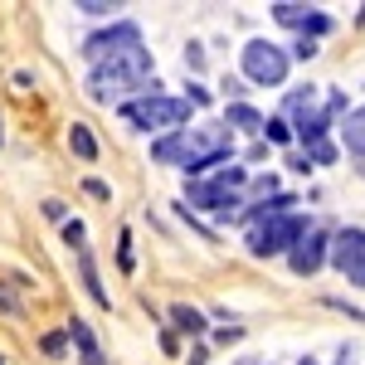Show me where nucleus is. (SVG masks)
<instances>
[{
  "instance_id": "nucleus-1",
  "label": "nucleus",
  "mask_w": 365,
  "mask_h": 365,
  "mask_svg": "<svg viewBox=\"0 0 365 365\" xmlns=\"http://www.w3.org/2000/svg\"><path fill=\"white\" fill-rule=\"evenodd\" d=\"M156 93V73H151V54L146 49H127V54L108 58V63H93V78H88V93L98 103H108L113 93Z\"/></svg>"
},
{
  "instance_id": "nucleus-2",
  "label": "nucleus",
  "mask_w": 365,
  "mask_h": 365,
  "mask_svg": "<svg viewBox=\"0 0 365 365\" xmlns=\"http://www.w3.org/2000/svg\"><path fill=\"white\" fill-rule=\"evenodd\" d=\"M117 113H122V122H132L141 132H151V127L180 132L190 122V103L185 98H166V93H141V98H127Z\"/></svg>"
},
{
  "instance_id": "nucleus-3",
  "label": "nucleus",
  "mask_w": 365,
  "mask_h": 365,
  "mask_svg": "<svg viewBox=\"0 0 365 365\" xmlns=\"http://www.w3.org/2000/svg\"><path fill=\"white\" fill-rule=\"evenodd\" d=\"M180 141H185V175H205V170L225 166L234 156V132L229 127H180Z\"/></svg>"
},
{
  "instance_id": "nucleus-4",
  "label": "nucleus",
  "mask_w": 365,
  "mask_h": 365,
  "mask_svg": "<svg viewBox=\"0 0 365 365\" xmlns=\"http://www.w3.org/2000/svg\"><path fill=\"white\" fill-rule=\"evenodd\" d=\"M239 63H244V78L258 83V88H282L287 83V68H292L287 49L273 44V39H249L244 54H239Z\"/></svg>"
},
{
  "instance_id": "nucleus-5",
  "label": "nucleus",
  "mask_w": 365,
  "mask_h": 365,
  "mask_svg": "<svg viewBox=\"0 0 365 365\" xmlns=\"http://www.w3.org/2000/svg\"><path fill=\"white\" fill-rule=\"evenodd\" d=\"M307 220L302 215H273V220H258L249 229V253L253 258H273V253H287L302 234H307Z\"/></svg>"
},
{
  "instance_id": "nucleus-6",
  "label": "nucleus",
  "mask_w": 365,
  "mask_h": 365,
  "mask_svg": "<svg viewBox=\"0 0 365 365\" xmlns=\"http://www.w3.org/2000/svg\"><path fill=\"white\" fill-rule=\"evenodd\" d=\"M244 180H249L244 166L220 170L215 180H190V205L205 210V215H229V210L239 205V185H244Z\"/></svg>"
},
{
  "instance_id": "nucleus-7",
  "label": "nucleus",
  "mask_w": 365,
  "mask_h": 365,
  "mask_svg": "<svg viewBox=\"0 0 365 365\" xmlns=\"http://www.w3.org/2000/svg\"><path fill=\"white\" fill-rule=\"evenodd\" d=\"M137 44H141V29L132 25V20H117L113 29L88 34V39H83V58H93V63H108V58L127 54V49H137Z\"/></svg>"
},
{
  "instance_id": "nucleus-8",
  "label": "nucleus",
  "mask_w": 365,
  "mask_h": 365,
  "mask_svg": "<svg viewBox=\"0 0 365 365\" xmlns=\"http://www.w3.org/2000/svg\"><path fill=\"white\" fill-rule=\"evenodd\" d=\"M327 249H331V234L327 229H307L292 249H287V263H292V273L297 278H312L322 263H327Z\"/></svg>"
},
{
  "instance_id": "nucleus-9",
  "label": "nucleus",
  "mask_w": 365,
  "mask_h": 365,
  "mask_svg": "<svg viewBox=\"0 0 365 365\" xmlns=\"http://www.w3.org/2000/svg\"><path fill=\"white\" fill-rule=\"evenodd\" d=\"M327 253H331V263H336L346 278H356V273L365 268V229H356V225L341 229L336 239H331V249H327Z\"/></svg>"
},
{
  "instance_id": "nucleus-10",
  "label": "nucleus",
  "mask_w": 365,
  "mask_h": 365,
  "mask_svg": "<svg viewBox=\"0 0 365 365\" xmlns=\"http://www.w3.org/2000/svg\"><path fill=\"white\" fill-rule=\"evenodd\" d=\"M273 20L278 25H292V29H302V39H317V34H331V20L327 15H317V10H307V5H273Z\"/></svg>"
},
{
  "instance_id": "nucleus-11",
  "label": "nucleus",
  "mask_w": 365,
  "mask_h": 365,
  "mask_svg": "<svg viewBox=\"0 0 365 365\" xmlns=\"http://www.w3.org/2000/svg\"><path fill=\"white\" fill-rule=\"evenodd\" d=\"M63 336H68L73 346H78V356H83V365H108V356H103V346H98V336H93V327H88V322H78V317H73Z\"/></svg>"
},
{
  "instance_id": "nucleus-12",
  "label": "nucleus",
  "mask_w": 365,
  "mask_h": 365,
  "mask_svg": "<svg viewBox=\"0 0 365 365\" xmlns=\"http://www.w3.org/2000/svg\"><path fill=\"white\" fill-rule=\"evenodd\" d=\"M78 273H83V287H88V297L98 302V307H113V297H108V287L98 282V263H93V253L78 249Z\"/></svg>"
},
{
  "instance_id": "nucleus-13",
  "label": "nucleus",
  "mask_w": 365,
  "mask_h": 365,
  "mask_svg": "<svg viewBox=\"0 0 365 365\" xmlns=\"http://www.w3.org/2000/svg\"><path fill=\"white\" fill-rule=\"evenodd\" d=\"M151 156H156L161 166H185V141H180V132L156 137V141H151Z\"/></svg>"
},
{
  "instance_id": "nucleus-14",
  "label": "nucleus",
  "mask_w": 365,
  "mask_h": 365,
  "mask_svg": "<svg viewBox=\"0 0 365 365\" xmlns=\"http://www.w3.org/2000/svg\"><path fill=\"white\" fill-rule=\"evenodd\" d=\"M341 141H346V151L365 156V108H356V113L346 117V127H341Z\"/></svg>"
},
{
  "instance_id": "nucleus-15",
  "label": "nucleus",
  "mask_w": 365,
  "mask_h": 365,
  "mask_svg": "<svg viewBox=\"0 0 365 365\" xmlns=\"http://www.w3.org/2000/svg\"><path fill=\"white\" fill-rule=\"evenodd\" d=\"M225 127H239V132H263V117L253 113L249 103H229V113H225Z\"/></svg>"
},
{
  "instance_id": "nucleus-16",
  "label": "nucleus",
  "mask_w": 365,
  "mask_h": 365,
  "mask_svg": "<svg viewBox=\"0 0 365 365\" xmlns=\"http://www.w3.org/2000/svg\"><path fill=\"white\" fill-rule=\"evenodd\" d=\"M68 146H73V156H78V161H98V141H93V132H88L83 122H73V127H68Z\"/></svg>"
},
{
  "instance_id": "nucleus-17",
  "label": "nucleus",
  "mask_w": 365,
  "mask_h": 365,
  "mask_svg": "<svg viewBox=\"0 0 365 365\" xmlns=\"http://www.w3.org/2000/svg\"><path fill=\"white\" fill-rule=\"evenodd\" d=\"M282 113H287V117H307V113H317V88H297V93H287Z\"/></svg>"
},
{
  "instance_id": "nucleus-18",
  "label": "nucleus",
  "mask_w": 365,
  "mask_h": 365,
  "mask_svg": "<svg viewBox=\"0 0 365 365\" xmlns=\"http://www.w3.org/2000/svg\"><path fill=\"white\" fill-rule=\"evenodd\" d=\"M170 322H175L185 336H200V331H205V317H200L195 307H185V302H175V307H170Z\"/></svg>"
},
{
  "instance_id": "nucleus-19",
  "label": "nucleus",
  "mask_w": 365,
  "mask_h": 365,
  "mask_svg": "<svg viewBox=\"0 0 365 365\" xmlns=\"http://www.w3.org/2000/svg\"><path fill=\"white\" fill-rule=\"evenodd\" d=\"M263 137L268 141H292V122H287V117H263Z\"/></svg>"
},
{
  "instance_id": "nucleus-20",
  "label": "nucleus",
  "mask_w": 365,
  "mask_h": 365,
  "mask_svg": "<svg viewBox=\"0 0 365 365\" xmlns=\"http://www.w3.org/2000/svg\"><path fill=\"white\" fill-rule=\"evenodd\" d=\"M73 10H83V15H93V20H103V15H113V10H122V5H108V0H83V5H73Z\"/></svg>"
},
{
  "instance_id": "nucleus-21",
  "label": "nucleus",
  "mask_w": 365,
  "mask_h": 365,
  "mask_svg": "<svg viewBox=\"0 0 365 365\" xmlns=\"http://www.w3.org/2000/svg\"><path fill=\"white\" fill-rule=\"evenodd\" d=\"M83 239H88V229L78 225V220H68V225H63V244H73V249H83Z\"/></svg>"
},
{
  "instance_id": "nucleus-22",
  "label": "nucleus",
  "mask_w": 365,
  "mask_h": 365,
  "mask_svg": "<svg viewBox=\"0 0 365 365\" xmlns=\"http://www.w3.org/2000/svg\"><path fill=\"white\" fill-rule=\"evenodd\" d=\"M0 312H5V317H20V297H15L5 282H0Z\"/></svg>"
},
{
  "instance_id": "nucleus-23",
  "label": "nucleus",
  "mask_w": 365,
  "mask_h": 365,
  "mask_svg": "<svg viewBox=\"0 0 365 365\" xmlns=\"http://www.w3.org/2000/svg\"><path fill=\"white\" fill-rule=\"evenodd\" d=\"M39 346H44V351H49V356H58V351H63V346H68V336H63V331H49V336L39 341Z\"/></svg>"
},
{
  "instance_id": "nucleus-24",
  "label": "nucleus",
  "mask_w": 365,
  "mask_h": 365,
  "mask_svg": "<svg viewBox=\"0 0 365 365\" xmlns=\"http://www.w3.org/2000/svg\"><path fill=\"white\" fill-rule=\"evenodd\" d=\"M117 263H122V268H132V234H127V229H122V249H117Z\"/></svg>"
},
{
  "instance_id": "nucleus-25",
  "label": "nucleus",
  "mask_w": 365,
  "mask_h": 365,
  "mask_svg": "<svg viewBox=\"0 0 365 365\" xmlns=\"http://www.w3.org/2000/svg\"><path fill=\"white\" fill-rule=\"evenodd\" d=\"M185 68H205V49H200V44L185 49Z\"/></svg>"
},
{
  "instance_id": "nucleus-26",
  "label": "nucleus",
  "mask_w": 365,
  "mask_h": 365,
  "mask_svg": "<svg viewBox=\"0 0 365 365\" xmlns=\"http://www.w3.org/2000/svg\"><path fill=\"white\" fill-rule=\"evenodd\" d=\"M83 190H88V195H93V200H108V195H113V190H108L103 180H83Z\"/></svg>"
},
{
  "instance_id": "nucleus-27",
  "label": "nucleus",
  "mask_w": 365,
  "mask_h": 365,
  "mask_svg": "<svg viewBox=\"0 0 365 365\" xmlns=\"http://www.w3.org/2000/svg\"><path fill=\"white\" fill-rule=\"evenodd\" d=\"M292 54H297V58H312V54H317V39H297V49H292ZM292 54H287V58H292Z\"/></svg>"
},
{
  "instance_id": "nucleus-28",
  "label": "nucleus",
  "mask_w": 365,
  "mask_h": 365,
  "mask_svg": "<svg viewBox=\"0 0 365 365\" xmlns=\"http://www.w3.org/2000/svg\"><path fill=\"white\" fill-rule=\"evenodd\" d=\"M185 103H195V108H205V103H210V93H205L200 83H190V98H185Z\"/></svg>"
},
{
  "instance_id": "nucleus-29",
  "label": "nucleus",
  "mask_w": 365,
  "mask_h": 365,
  "mask_svg": "<svg viewBox=\"0 0 365 365\" xmlns=\"http://www.w3.org/2000/svg\"><path fill=\"white\" fill-rule=\"evenodd\" d=\"M351 282H356V287H365V268H361V273H356V278H351Z\"/></svg>"
},
{
  "instance_id": "nucleus-30",
  "label": "nucleus",
  "mask_w": 365,
  "mask_h": 365,
  "mask_svg": "<svg viewBox=\"0 0 365 365\" xmlns=\"http://www.w3.org/2000/svg\"><path fill=\"white\" fill-rule=\"evenodd\" d=\"M297 365H317V361H297Z\"/></svg>"
},
{
  "instance_id": "nucleus-31",
  "label": "nucleus",
  "mask_w": 365,
  "mask_h": 365,
  "mask_svg": "<svg viewBox=\"0 0 365 365\" xmlns=\"http://www.w3.org/2000/svg\"><path fill=\"white\" fill-rule=\"evenodd\" d=\"M361 20H365V5H361Z\"/></svg>"
},
{
  "instance_id": "nucleus-32",
  "label": "nucleus",
  "mask_w": 365,
  "mask_h": 365,
  "mask_svg": "<svg viewBox=\"0 0 365 365\" xmlns=\"http://www.w3.org/2000/svg\"><path fill=\"white\" fill-rule=\"evenodd\" d=\"M0 365H5V356H0Z\"/></svg>"
},
{
  "instance_id": "nucleus-33",
  "label": "nucleus",
  "mask_w": 365,
  "mask_h": 365,
  "mask_svg": "<svg viewBox=\"0 0 365 365\" xmlns=\"http://www.w3.org/2000/svg\"><path fill=\"white\" fill-rule=\"evenodd\" d=\"M0 141H5V132H0Z\"/></svg>"
}]
</instances>
